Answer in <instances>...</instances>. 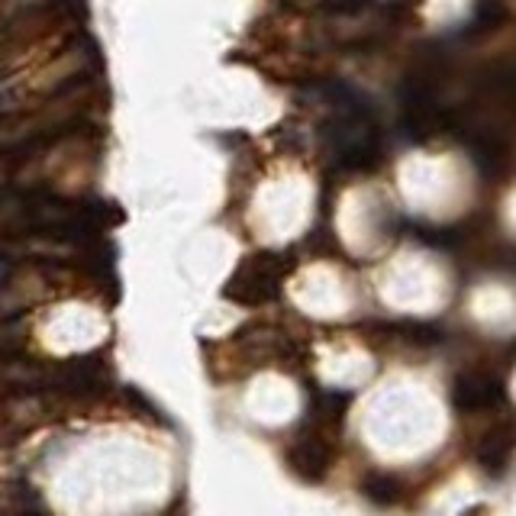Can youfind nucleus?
I'll use <instances>...</instances> for the list:
<instances>
[{
    "instance_id": "nucleus-1",
    "label": "nucleus",
    "mask_w": 516,
    "mask_h": 516,
    "mask_svg": "<svg viewBox=\"0 0 516 516\" xmlns=\"http://www.w3.org/2000/svg\"><path fill=\"white\" fill-rule=\"evenodd\" d=\"M288 274V262L274 252H258L233 271L223 284V297L239 307H262L281 294V281Z\"/></svg>"
},
{
    "instance_id": "nucleus-2",
    "label": "nucleus",
    "mask_w": 516,
    "mask_h": 516,
    "mask_svg": "<svg viewBox=\"0 0 516 516\" xmlns=\"http://www.w3.org/2000/svg\"><path fill=\"white\" fill-rule=\"evenodd\" d=\"M332 455H336V446H332V432L323 430L316 423H304L297 430V436L288 442V468L300 478V481H323L326 471L332 468Z\"/></svg>"
},
{
    "instance_id": "nucleus-3",
    "label": "nucleus",
    "mask_w": 516,
    "mask_h": 516,
    "mask_svg": "<svg viewBox=\"0 0 516 516\" xmlns=\"http://www.w3.org/2000/svg\"><path fill=\"white\" fill-rule=\"evenodd\" d=\"M452 406L458 414H481V410H491L500 406L507 397V384L497 374V368H481V364H471V368H462V372L452 378Z\"/></svg>"
},
{
    "instance_id": "nucleus-4",
    "label": "nucleus",
    "mask_w": 516,
    "mask_h": 516,
    "mask_svg": "<svg viewBox=\"0 0 516 516\" xmlns=\"http://www.w3.org/2000/svg\"><path fill=\"white\" fill-rule=\"evenodd\" d=\"M474 462L484 474L500 478L507 474L510 462L516 455V414L510 420H497L474 439Z\"/></svg>"
},
{
    "instance_id": "nucleus-5",
    "label": "nucleus",
    "mask_w": 516,
    "mask_h": 516,
    "mask_svg": "<svg viewBox=\"0 0 516 516\" xmlns=\"http://www.w3.org/2000/svg\"><path fill=\"white\" fill-rule=\"evenodd\" d=\"M348 404H352V394L339 388H323L310 394V410H307V423H316L323 430L336 432L342 416H346Z\"/></svg>"
},
{
    "instance_id": "nucleus-6",
    "label": "nucleus",
    "mask_w": 516,
    "mask_h": 516,
    "mask_svg": "<svg viewBox=\"0 0 516 516\" xmlns=\"http://www.w3.org/2000/svg\"><path fill=\"white\" fill-rule=\"evenodd\" d=\"M378 332L390 339V342H404V346H436L442 342V330L439 323H423V320H394V323H381Z\"/></svg>"
},
{
    "instance_id": "nucleus-7",
    "label": "nucleus",
    "mask_w": 516,
    "mask_h": 516,
    "mask_svg": "<svg viewBox=\"0 0 516 516\" xmlns=\"http://www.w3.org/2000/svg\"><path fill=\"white\" fill-rule=\"evenodd\" d=\"M362 494L372 500L374 507H397L406 494V484L400 474L378 471V468H374V471H368L362 478Z\"/></svg>"
}]
</instances>
